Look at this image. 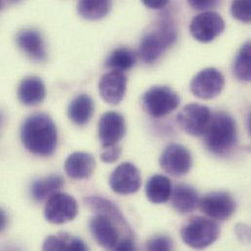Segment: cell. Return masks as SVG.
Masks as SVG:
<instances>
[{
	"label": "cell",
	"instance_id": "cell-1",
	"mask_svg": "<svg viewBox=\"0 0 251 251\" xmlns=\"http://www.w3.org/2000/svg\"><path fill=\"white\" fill-rule=\"evenodd\" d=\"M21 140L29 152L39 156H50L58 144L57 127L49 116L32 115L21 127Z\"/></svg>",
	"mask_w": 251,
	"mask_h": 251
},
{
	"label": "cell",
	"instance_id": "cell-2",
	"mask_svg": "<svg viewBox=\"0 0 251 251\" xmlns=\"http://www.w3.org/2000/svg\"><path fill=\"white\" fill-rule=\"evenodd\" d=\"M206 148L214 154L222 155L231 151L237 143L238 131L235 120L224 112L211 116L210 122L204 131Z\"/></svg>",
	"mask_w": 251,
	"mask_h": 251
},
{
	"label": "cell",
	"instance_id": "cell-3",
	"mask_svg": "<svg viewBox=\"0 0 251 251\" xmlns=\"http://www.w3.org/2000/svg\"><path fill=\"white\" fill-rule=\"evenodd\" d=\"M177 39L175 25L167 20L159 22L141 40L139 56L146 64H152L170 48Z\"/></svg>",
	"mask_w": 251,
	"mask_h": 251
},
{
	"label": "cell",
	"instance_id": "cell-4",
	"mask_svg": "<svg viewBox=\"0 0 251 251\" xmlns=\"http://www.w3.org/2000/svg\"><path fill=\"white\" fill-rule=\"evenodd\" d=\"M220 236L219 225L211 219L193 217L181 230L184 243L195 250H203L214 244Z\"/></svg>",
	"mask_w": 251,
	"mask_h": 251
},
{
	"label": "cell",
	"instance_id": "cell-5",
	"mask_svg": "<svg viewBox=\"0 0 251 251\" xmlns=\"http://www.w3.org/2000/svg\"><path fill=\"white\" fill-rule=\"evenodd\" d=\"M180 98L167 86L151 87L143 95V105L146 112L152 118H163L178 108Z\"/></svg>",
	"mask_w": 251,
	"mask_h": 251
},
{
	"label": "cell",
	"instance_id": "cell-6",
	"mask_svg": "<svg viewBox=\"0 0 251 251\" xmlns=\"http://www.w3.org/2000/svg\"><path fill=\"white\" fill-rule=\"evenodd\" d=\"M78 212L76 201L70 195L55 193L48 198L45 207V219L56 225H62L73 221Z\"/></svg>",
	"mask_w": 251,
	"mask_h": 251
},
{
	"label": "cell",
	"instance_id": "cell-7",
	"mask_svg": "<svg viewBox=\"0 0 251 251\" xmlns=\"http://www.w3.org/2000/svg\"><path fill=\"white\" fill-rule=\"evenodd\" d=\"M225 86V78L220 71L214 68H207L201 71L191 81L192 93L203 100H210L217 97Z\"/></svg>",
	"mask_w": 251,
	"mask_h": 251
},
{
	"label": "cell",
	"instance_id": "cell-8",
	"mask_svg": "<svg viewBox=\"0 0 251 251\" xmlns=\"http://www.w3.org/2000/svg\"><path fill=\"white\" fill-rule=\"evenodd\" d=\"M225 29L223 18L215 12H204L196 16L190 25L193 37L202 43L213 41Z\"/></svg>",
	"mask_w": 251,
	"mask_h": 251
},
{
	"label": "cell",
	"instance_id": "cell-9",
	"mask_svg": "<svg viewBox=\"0 0 251 251\" xmlns=\"http://www.w3.org/2000/svg\"><path fill=\"white\" fill-rule=\"evenodd\" d=\"M209 108L199 104L185 106L177 116L181 128L189 135L202 136L211 119Z\"/></svg>",
	"mask_w": 251,
	"mask_h": 251
},
{
	"label": "cell",
	"instance_id": "cell-10",
	"mask_svg": "<svg viewBox=\"0 0 251 251\" xmlns=\"http://www.w3.org/2000/svg\"><path fill=\"white\" fill-rule=\"evenodd\" d=\"M199 206L201 210L210 218L225 221L232 217L237 209L234 198L226 192H213L203 197Z\"/></svg>",
	"mask_w": 251,
	"mask_h": 251
},
{
	"label": "cell",
	"instance_id": "cell-11",
	"mask_svg": "<svg viewBox=\"0 0 251 251\" xmlns=\"http://www.w3.org/2000/svg\"><path fill=\"white\" fill-rule=\"evenodd\" d=\"M160 167L173 176L187 174L193 165V157L190 151L182 145H169L159 158Z\"/></svg>",
	"mask_w": 251,
	"mask_h": 251
},
{
	"label": "cell",
	"instance_id": "cell-12",
	"mask_svg": "<svg viewBox=\"0 0 251 251\" xmlns=\"http://www.w3.org/2000/svg\"><path fill=\"white\" fill-rule=\"evenodd\" d=\"M113 219L115 218L112 216L98 213L91 218L89 228L93 238L100 247L114 251L120 242V233Z\"/></svg>",
	"mask_w": 251,
	"mask_h": 251
},
{
	"label": "cell",
	"instance_id": "cell-13",
	"mask_svg": "<svg viewBox=\"0 0 251 251\" xmlns=\"http://www.w3.org/2000/svg\"><path fill=\"white\" fill-rule=\"evenodd\" d=\"M112 190L120 195H131L141 187V175L138 168L130 162L119 165L110 177Z\"/></svg>",
	"mask_w": 251,
	"mask_h": 251
},
{
	"label": "cell",
	"instance_id": "cell-14",
	"mask_svg": "<svg viewBox=\"0 0 251 251\" xmlns=\"http://www.w3.org/2000/svg\"><path fill=\"white\" fill-rule=\"evenodd\" d=\"M126 133V121L122 115L116 112H108L101 117L98 136L103 148L119 144Z\"/></svg>",
	"mask_w": 251,
	"mask_h": 251
},
{
	"label": "cell",
	"instance_id": "cell-15",
	"mask_svg": "<svg viewBox=\"0 0 251 251\" xmlns=\"http://www.w3.org/2000/svg\"><path fill=\"white\" fill-rule=\"evenodd\" d=\"M127 77L122 72L112 71L105 74L99 82L100 95L105 102L111 105L120 104L126 93Z\"/></svg>",
	"mask_w": 251,
	"mask_h": 251
},
{
	"label": "cell",
	"instance_id": "cell-16",
	"mask_svg": "<svg viewBox=\"0 0 251 251\" xmlns=\"http://www.w3.org/2000/svg\"><path fill=\"white\" fill-rule=\"evenodd\" d=\"M16 42L19 48L30 59L36 62L46 60L47 52L41 34L35 29H24L17 34Z\"/></svg>",
	"mask_w": 251,
	"mask_h": 251
},
{
	"label": "cell",
	"instance_id": "cell-17",
	"mask_svg": "<svg viewBox=\"0 0 251 251\" xmlns=\"http://www.w3.org/2000/svg\"><path fill=\"white\" fill-rule=\"evenodd\" d=\"M95 159L87 152L77 151L72 153L65 161L67 175L75 180L89 178L95 169Z\"/></svg>",
	"mask_w": 251,
	"mask_h": 251
},
{
	"label": "cell",
	"instance_id": "cell-18",
	"mask_svg": "<svg viewBox=\"0 0 251 251\" xmlns=\"http://www.w3.org/2000/svg\"><path fill=\"white\" fill-rule=\"evenodd\" d=\"M46 95L43 81L37 76L24 78L18 87V98L25 106H35L41 103Z\"/></svg>",
	"mask_w": 251,
	"mask_h": 251
},
{
	"label": "cell",
	"instance_id": "cell-19",
	"mask_svg": "<svg viewBox=\"0 0 251 251\" xmlns=\"http://www.w3.org/2000/svg\"><path fill=\"white\" fill-rule=\"evenodd\" d=\"M170 198L173 208L181 214L195 211L200 202L198 192L193 187L185 184L177 185L172 191Z\"/></svg>",
	"mask_w": 251,
	"mask_h": 251
},
{
	"label": "cell",
	"instance_id": "cell-20",
	"mask_svg": "<svg viewBox=\"0 0 251 251\" xmlns=\"http://www.w3.org/2000/svg\"><path fill=\"white\" fill-rule=\"evenodd\" d=\"M94 114V102L92 98L86 94L75 97L68 108V116L70 120L76 126H85L91 120Z\"/></svg>",
	"mask_w": 251,
	"mask_h": 251
},
{
	"label": "cell",
	"instance_id": "cell-21",
	"mask_svg": "<svg viewBox=\"0 0 251 251\" xmlns=\"http://www.w3.org/2000/svg\"><path fill=\"white\" fill-rule=\"evenodd\" d=\"M172 193L171 181L163 175L151 176L146 184V196L148 200L155 204L166 202Z\"/></svg>",
	"mask_w": 251,
	"mask_h": 251
},
{
	"label": "cell",
	"instance_id": "cell-22",
	"mask_svg": "<svg viewBox=\"0 0 251 251\" xmlns=\"http://www.w3.org/2000/svg\"><path fill=\"white\" fill-rule=\"evenodd\" d=\"M64 178L60 175H50L34 181L30 188L31 198L35 201H42L58 193L64 186Z\"/></svg>",
	"mask_w": 251,
	"mask_h": 251
},
{
	"label": "cell",
	"instance_id": "cell-23",
	"mask_svg": "<svg viewBox=\"0 0 251 251\" xmlns=\"http://www.w3.org/2000/svg\"><path fill=\"white\" fill-rule=\"evenodd\" d=\"M112 8V0H79L77 11L79 15L90 21L105 18Z\"/></svg>",
	"mask_w": 251,
	"mask_h": 251
},
{
	"label": "cell",
	"instance_id": "cell-24",
	"mask_svg": "<svg viewBox=\"0 0 251 251\" xmlns=\"http://www.w3.org/2000/svg\"><path fill=\"white\" fill-rule=\"evenodd\" d=\"M43 251H88V248L81 240L62 233L48 237L44 242Z\"/></svg>",
	"mask_w": 251,
	"mask_h": 251
},
{
	"label": "cell",
	"instance_id": "cell-25",
	"mask_svg": "<svg viewBox=\"0 0 251 251\" xmlns=\"http://www.w3.org/2000/svg\"><path fill=\"white\" fill-rule=\"evenodd\" d=\"M136 63L135 53L126 47L118 48L109 56L106 66L113 71L126 72L131 70Z\"/></svg>",
	"mask_w": 251,
	"mask_h": 251
},
{
	"label": "cell",
	"instance_id": "cell-26",
	"mask_svg": "<svg viewBox=\"0 0 251 251\" xmlns=\"http://www.w3.org/2000/svg\"><path fill=\"white\" fill-rule=\"evenodd\" d=\"M234 75L241 81L249 82L251 79V42H246L240 49L233 67Z\"/></svg>",
	"mask_w": 251,
	"mask_h": 251
},
{
	"label": "cell",
	"instance_id": "cell-27",
	"mask_svg": "<svg viewBox=\"0 0 251 251\" xmlns=\"http://www.w3.org/2000/svg\"><path fill=\"white\" fill-rule=\"evenodd\" d=\"M85 202L94 211H96L98 213H103V214H107L109 216H112L115 219H117L120 223L126 225V219L122 215L119 208L113 202H111V201H109L105 199L99 198V197L87 198L85 200Z\"/></svg>",
	"mask_w": 251,
	"mask_h": 251
},
{
	"label": "cell",
	"instance_id": "cell-28",
	"mask_svg": "<svg viewBox=\"0 0 251 251\" xmlns=\"http://www.w3.org/2000/svg\"><path fill=\"white\" fill-rule=\"evenodd\" d=\"M231 12L238 21L249 24L251 22V0H234Z\"/></svg>",
	"mask_w": 251,
	"mask_h": 251
},
{
	"label": "cell",
	"instance_id": "cell-29",
	"mask_svg": "<svg viewBox=\"0 0 251 251\" xmlns=\"http://www.w3.org/2000/svg\"><path fill=\"white\" fill-rule=\"evenodd\" d=\"M146 249L151 251H169L173 249V244L166 236H155L147 242Z\"/></svg>",
	"mask_w": 251,
	"mask_h": 251
},
{
	"label": "cell",
	"instance_id": "cell-30",
	"mask_svg": "<svg viewBox=\"0 0 251 251\" xmlns=\"http://www.w3.org/2000/svg\"><path fill=\"white\" fill-rule=\"evenodd\" d=\"M122 154V149L118 145L104 148V151L101 154V159L105 163L116 162Z\"/></svg>",
	"mask_w": 251,
	"mask_h": 251
},
{
	"label": "cell",
	"instance_id": "cell-31",
	"mask_svg": "<svg viewBox=\"0 0 251 251\" xmlns=\"http://www.w3.org/2000/svg\"><path fill=\"white\" fill-rule=\"evenodd\" d=\"M189 4L197 10H206L214 7L219 0H188Z\"/></svg>",
	"mask_w": 251,
	"mask_h": 251
},
{
	"label": "cell",
	"instance_id": "cell-32",
	"mask_svg": "<svg viewBox=\"0 0 251 251\" xmlns=\"http://www.w3.org/2000/svg\"><path fill=\"white\" fill-rule=\"evenodd\" d=\"M141 1L146 7L150 9H154V10L164 8L169 2V0H141Z\"/></svg>",
	"mask_w": 251,
	"mask_h": 251
},
{
	"label": "cell",
	"instance_id": "cell-33",
	"mask_svg": "<svg viewBox=\"0 0 251 251\" xmlns=\"http://www.w3.org/2000/svg\"><path fill=\"white\" fill-rule=\"evenodd\" d=\"M114 251H136V247H135V245H134V243L131 239H126V240L120 241L118 243V245L116 246V248L114 249Z\"/></svg>",
	"mask_w": 251,
	"mask_h": 251
},
{
	"label": "cell",
	"instance_id": "cell-34",
	"mask_svg": "<svg viewBox=\"0 0 251 251\" xmlns=\"http://www.w3.org/2000/svg\"><path fill=\"white\" fill-rule=\"evenodd\" d=\"M7 226V216L5 212L0 208V233L6 228Z\"/></svg>",
	"mask_w": 251,
	"mask_h": 251
},
{
	"label": "cell",
	"instance_id": "cell-35",
	"mask_svg": "<svg viewBox=\"0 0 251 251\" xmlns=\"http://www.w3.org/2000/svg\"><path fill=\"white\" fill-rule=\"evenodd\" d=\"M2 124H3V116H2V114L0 112V127L2 126Z\"/></svg>",
	"mask_w": 251,
	"mask_h": 251
},
{
	"label": "cell",
	"instance_id": "cell-36",
	"mask_svg": "<svg viewBox=\"0 0 251 251\" xmlns=\"http://www.w3.org/2000/svg\"><path fill=\"white\" fill-rule=\"evenodd\" d=\"M2 5H3V1H2V0H0V9L2 8Z\"/></svg>",
	"mask_w": 251,
	"mask_h": 251
},
{
	"label": "cell",
	"instance_id": "cell-37",
	"mask_svg": "<svg viewBox=\"0 0 251 251\" xmlns=\"http://www.w3.org/2000/svg\"><path fill=\"white\" fill-rule=\"evenodd\" d=\"M11 1H13V2H17V1H20V0H11Z\"/></svg>",
	"mask_w": 251,
	"mask_h": 251
}]
</instances>
